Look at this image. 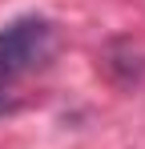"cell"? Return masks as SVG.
Segmentation results:
<instances>
[{
  "mask_svg": "<svg viewBox=\"0 0 145 149\" xmlns=\"http://www.w3.org/2000/svg\"><path fill=\"white\" fill-rule=\"evenodd\" d=\"M52 56V24L40 16H20L0 28V77H20Z\"/></svg>",
  "mask_w": 145,
  "mask_h": 149,
  "instance_id": "6da1fadb",
  "label": "cell"
}]
</instances>
